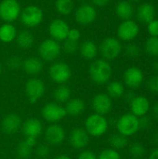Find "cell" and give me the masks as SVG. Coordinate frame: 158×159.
Segmentation results:
<instances>
[{"mask_svg": "<svg viewBox=\"0 0 158 159\" xmlns=\"http://www.w3.org/2000/svg\"><path fill=\"white\" fill-rule=\"evenodd\" d=\"M32 152H33V148L30 147L24 140L19 143L17 146V155L20 158L28 159L31 157Z\"/></svg>", "mask_w": 158, "mask_h": 159, "instance_id": "34", "label": "cell"}, {"mask_svg": "<svg viewBox=\"0 0 158 159\" xmlns=\"http://www.w3.org/2000/svg\"><path fill=\"white\" fill-rule=\"evenodd\" d=\"M41 115L43 118L48 123L55 124L61 120H62L66 116V111L63 106H61L58 102H47L42 108Z\"/></svg>", "mask_w": 158, "mask_h": 159, "instance_id": "9", "label": "cell"}, {"mask_svg": "<svg viewBox=\"0 0 158 159\" xmlns=\"http://www.w3.org/2000/svg\"><path fill=\"white\" fill-rule=\"evenodd\" d=\"M67 116H78L82 115L86 109V103L83 100L79 98H74L70 99L66 105L64 106Z\"/></svg>", "mask_w": 158, "mask_h": 159, "instance_id": "23", "label": "cell"}, {"mask_svg": "<svg viewBox=\"0 0 158 159\" xmlns=\"http://www.w3.org/2000/svg\"><path fill=\"white\" fill-rule=\"evenodd\" d=\"M35 155L40 158H46L49 156L50 149L47 144H39L35 148Z\"/></svg>", "mask_w": 158, "mask_h": 159, "instance_id": "38", "label": "cell"}, {"mask_svg": "<svg viewBox=\"0 0 158 159\" xmlns=\"http://www.w3.org/2000/svg\"><path fill=\"white\" fill-rule=\"evenodd\" d=\"M92 108L95 111V114L101 116L109 114L113 108L112 98L105 93H99L95 95L92 99Z\"/></svg>", "mask_w": 158, "mask_h": 159, "instance_id": "15", "label": "cell"}, {"mask_svg": "<svg viewBox=\"0 0 158 159\" xmlns=\"http://www.w3.org/2000/svg\"><path fill=\"white\" fill-rule=\"evenodd\" d=\"M20 20L24 26L34 28L42 23L44 20V12L38 6L29 5L21 9Z\"/></svg>", "mask_w": 158, "mask_h": 159, "instance_id": "2", "label": "cell"}, {"mask_svg": "<svg viewBox=\"0 0 158 159\" xmlns=\"http://www.w3.org/2000/svg\"><path fill=\"white\" fill-rule=\"evenodd\" d=\"M129 152L130 157H132L135 159H139L142 158L145 155L146 151H145V147L143 146V144L137 142V143H133L129 145Z\"/></svg>", "mask_w": 158, "mask_h": 159, "instance_id": "33", "label": "cell"}, {"mask_svg": "<svg viewBox=\"0 0 158 159\" xmlns=\"http://www.w3.org/2000/svg\"><path fill=\"white\" fill-rule=\"evenodd\" d=\"M133 13H134V8L129 1L122 0L119 1L115 6L116 16L123 20H130V18L133 16Z\"/></svg>", "mask_w": 158, "mask_h": 159, "instance_id": "25", "label": "cell"}, {"mask_svg": "<svg viewBox=\"0 0 158 159\" xmlns=\"http://www.w3.org/2000/svg\"><path fill=\"white\" fill-rule=\"evenodd\" d=\"M145 51L154 57L158 56V37L157 36H150L144 44Z\"/></svg>", "mask_w": 158, "mask_h": 159, "instance_id": "32", "label": "cell"}, {"mask_svg": "<svg viewBox=\"0 0 158 159\" xmlns=\"http://www.w3.org/2000/svg\"><path fill=\"white\" fill-rule=\"evenodd\" d=\"M71 145L75 149L85 148L89 143V134L83 128H74L69 136Z\"/></svg>", "mask_w": 158, "mask_h": 159, "instance_id": "18", "label": "cell"}, {"mask_svg": "<svg viewBox=\"0 0 158 159\" xmlns=\"http://www.w3.org/2000/svg\"><path fill=\"white\" fill-rule=\"evenodd\" d=\"M135 98V95L133 94V93H131V92H129L127 95H126V99H127V101L130 103V102L133 100Z\"/></svg>", "mask_w": 158, "mask_h": 159, "instance_id": "49", "label": "cell"}, {"mask_svg": "<svg viewBox=\"0 0 158 159\" xmlns=\"http://www.w3.org/2000/svg\"><path fill=\"white\" fill-rule=\"evenodd\" d=\"M62 48L65 53L67 54H74L79 49V44L76 41H72L69 39H66L63 41Z\"/></svg>", "mask_w": 158, "mask_h": 159, "instance_id": "36", "label": "cell"}, {"mask_svg": "<svg viewBox=\"0 0 158 159\" xmlns=\"http://www.w3.org/2000/svg\"><path fill=\"white\" fill-rule=\"evenodd\" d=\"M98 159H121V156L116 150L113 148H107L101 152Z\"/></svg>", "mask_w": 158, "mask_h": 159, "instance_id": "35", "label": "cell"}, {"mask_svg": "<svg viewBox=\"0 0 158 159\" xmlns=\"http://www.w3.org/2000/svg\"><path fill=\"white\" fill-rule=\"evenodd\" d=\"M71 89L64 84L59 85L53 92L54 99L58 103H66L71 99Z\"/></svg>", "mask_w": 158, "mask_h": 159, "instance_id": "28", "label": "cell"}, {"mask_svg": "<svg viewBox=\"0 0 158 159\" xmlns=\"http://www.w3.org/2000/svg\"><path fill=\"white\" fill-rule=\"evenodd\" d=\"M45 91V83L39 78H30L25 84V94L30 103H36L44 96Z\"/></svg>", "mask_w": 158, "mask_h": 159, "instance_id": "10", "label": "cell"}, {"mask_svg": "<svg viewBox=\"0 0 158 159\" xmlns=\"http://www.w3.org/2000/svg\"><path fill=\"white\" fill-rule=\"evenodd\" d=\"M125 93L124 85L119 81H112L107 86V95L110 98H120Z\"/></svg>", "mask_w": 158, "mask_h": 159, "instance_id": "30", "label": "cell"}, {"mask_svg": "<svg viewBox=\"0 0 158 159\" xmlns=\"http://www.w3.org/2000/svg\"><path fill=\"white\" fill-rule=\"evenodd\" d=\"M85 129L88 131L89 136H102L108 129V121L104 116L98 114L90 115L85 121Z\"/></svg>", "mask_w": 158, "mask_h": 159, "instance_id": "3", "label": "cell"}, {"mask_svg": "<svg viewBox=\"0 0 158 159\" xmlns=\"http://www.w3.org/2000/svg\"><path fill=\"white\" fill-rule=\"evenodd\" d=\"M80 38H81V32H80L78 29L70 28L69 33H68L67 39L72 40V41H76V42H78Z\"/></svg>", "mask_w": 158, "mask_h": 159, "instance_id": "42", "label": "cell"}, {"mask_svg": "<svg viewBox=\"0 0 158 159\" xmlns=\"http://www.w3.org/2000/svg\"><path fill=\"white\" fill-rule=\"evenodd\" d=\"M125 52L129 58H137L141 54V48L137 44L129 43L125 47Z\"/></svg>", "mask_w": 158, "mask_h": 159, "instance_id": "37", "label": "cell"}, {"mask_svg": "<svg viewBox=\"0 0 158 159\" xmlns=\"http://www.w3.org/2000/svg\"><path fill=\"white\" fill-rule=\"evenodd\" d=\"M79 1H81V2H86L87 0H79Z\"/></svg>", "mask_w": 158, "mask_h": 159, "instance_id": "55", "label": "cell"}, {"mask_svg": "<svg viewBox=\"0 0 158 159\" xmlns=\"http://www.w3.org/2000/svg\"><path fill=\"white\" fill-rule=\"evenodd\" d=\"M153 115H154L155 118L158 120V102L155 104V106L153 108Z\"/></svg>", "mask_w": 158, "mask_h": 159, "instance_id": "48", "label": "cell"}, {"mask_svg": "<svg viewBox=\"0 0 158 159\" xmlns=\"http://www.w3.org/2000/svg\"><path fill=\"white\" fill-rule=\"evenodd\" d=\"M109 144L112 146L115 150H119L125 148L129 144V140L126 136L118 133V134H113L109 138Z\"/></svg>", "mask_w": 158, "mask_h": 159, "instance_id": "31", "label": "cell"}, {"mask_svg": "<svg viewBox=\"0 0 158 159\" xmlns=\"http://www.w3.org/2000/svg\"><path fill=\"white\" fill-rule=\"evenodd\" d=\"M77 159H98V157L92 151L85 150V151H83V152H81L79 154Z\"/></svg>", "mask_w": 158, "mask_h": 159, "instance_id": "44", "label": "cell"}, {"mask_svg": "<svg viewBox=\"0 0 158 159\" xmlns=\"http://www.w3.org/2000/svg\"><path fill=\"white\" fill-rule=\"evenodd\" d=\"M17 45L22 49H28L32 48L34 44V34L28 30H22L16 36Z\"/></svg>", "mask_w": 158, "mask_h": 159, "instance_id": "27", "label": "cell"}, {"mask_svg": "<svg viewBox=\"0 0 158 159\" xmlns=\"http://www.w3.org/2000/svg\"><path fill=\"white\" fill-rule=\"evenodd\" d=\"M153 143L158 146V130L156 131L153 135Z\"/></svg>", "mask_w": 158, "mask_h": 159, "instance_id": "50", "label": "cell"}, {"mask_svg": "<svg viewBox=\"0 0 158 159\" xmlns=\"http://www.w3.org/2000/svg\"><path fill=\"white\" fill-rule=\"evenodd\" d=\"M21 131L25 137L37 138L43 131V125L37 118H28L22 123Z\"/></svg>", "mask_w": 158, "mask_h": 159, "instance_id": "19", "label": "cell"}, {"mask_svg": "<svg viewBox=\"0 0 158 159\" xmlns=\"http://www.w3.org/2000/svg\"><path fill=\"white\" fill-rule=\"evenodd\" d=\"M91 80L97 85H104L109 82L113 75V69L109 61L103 59L93 61L88 68Z\"/></svg>", "mask_w": 158, "mask_h": 159, "instance_id": "1", "label": "cell"}, {"mask_svg": "<svg viewBox=\"0 0 158 159\" xmlns=\"http://www.w3.org/2000/svg\"><path fill=\"white\" fill-rule=\"evenodd\" d=\"M54 159H71V157H68V156H66V155H61V156L56 157Z\"/></svg>", "mask_w": 158, "mask_h": 159, "instance_id": "52", "label": "cell"}, {"mask_svg": "<svg viewBox=\"0 0 158 159\" xmlns=\"http://www.w3.org/2000/svg\"><path fill=\"white\" fill-rule=\"evenodd\" d=\"M152 125V122H151V119L146 116H143L142 117H139V127H140V129H148Z\"/></svg>", "mask_w": 158, "mask_h": 159, "instance_id": "43", "label": "cell"}, {"mask_svg": "<svg viewBox=\"0 0 158 159\" xmlns=\"http://www.w3.org/2000/svg\"><path fill=\"white\" fill-rule=\"evenodd\" d=\"M48 75L55 83L61 85L70 80L72 76V69L66 62L57 61L49 67Z\"/></svg>", "mask_w": 158, "mask_h": 159, "instance_id": "8", "label": "cell"}, {"mask_svg": "<svg viewBox=\"0 0 158 159\" xmlns=\"http://www.w3.org/2000/svg\"><path fill=\"white\" fill-rule=\"evenodd\" d=\"M16 27L12 23L5 22L0 26V41L5 44L13 42L17 36Z\"/></svg>", "mask_w": 158, "mask_h": 159, "instance_id": "26", "label": "cell"}, {"mask_svg": "<svg viewBox=\"0 0 158 159\" xmlns=\"http://www.w3.org/2000/svg\"><path fill=\"white\" fill-rule=\"evenodd\" d=\"M22 62L23 61L20 60V57H18V56H12V57H10L7 60V67H9L12 70H17V69L22 67Z\"/></svg>", "mask_w": 158, "mask_h": 159, "instance_id": "39", "label": "cell"}, {"mask_svg": "<svg viewBox=\"0 0 158 159\" xmlns=\"http://www.w3.org/2000/svg\"><path fill=\"white\" fill-rule=\"evenodd\" d=\"M22 68L24 72L30 75H37L44 69V63L41 59L37 57H29L22 62Z\"/></svg>", "mask_w": 158, "mask_h": 159, "instance_id": "21", "label": "cell"}, {"mask_svg": "<svg viewBox=\"0 0 158 159\" xmlns=\"http://www.w3.org/2000/svg\"><path fill=\"white\" fill-rule=\"evenodd\" d=\"M103 60L109 61L115 60L122 51L121 42L115 37H106L100 45L99 48Z\"/></svg>", "mask_w": 158, "mask_h": 159, "instance_id": "4", "label": "cell"}, {"mask_svg": "<svg viewBox=\"0 0 158 159\" xmlns=\"http://www.w3.org/2000/svg\"><path fill=\"white\" fill-rule=\"evenodd\" d=\"M70 30L69 24L61 19H55L51 20L48 25V34L50 37L57 42L64 41L67 39Z\"/></svg>", "mask_w": 158, "mask_h": 159, "instance_id": "12", "label": "cell"}, {"mask_svg": "<svg viewBox=\"0 0 158 159\" xmlns=\"http://www.w3.org/2000/svg\"><path fill=\"white\" fill-rule=\"evenodd\" d=\"M131 114L137 117H142L146 116L150 109V102L144 96H135V98L130 102Z\"/></svg>", "mask_w": 158, "mask_h": 159, "instance_id": "20", "label": "cell"}, {"mask_svg": "<svg viewBox=\"0 0 158 159\" xmlns=\"http://www.w3.org/2000/svg\"><path fill=\"white\" fill-rule=\"evenodd\" d=\"M79 51L86 60H94L99 52L97 44L92 40H86L79 46Z\"/></svg>", "mask_w": 158, "mask_h": 159, "instance_id": "24", "label": "cell"}, {"mask_svg": "<svg viewBox=\"0 0 158 159\" xmlns=\"http://www.w3.org/2000/svg\"><path fill=\"white\" fill-rule=\"evenodd\" d=\"M21 7L18 0H2L0 2V19L12 23L20 18Z\"/></svg>", "mask_w": 158, "mask_h": 159, "instance_id": "5", "label": "cell"}, {"mask_svg": "<svg viewBox=\"0 0 158 159\" xmlns=\"http://www.w3.org/2000/svg\"><path fill=\"white\" fill-rule=\"evenodd\" d=\"M111 0H91L92 4L96 7H105L109 4Z\"/></svg>", "mask_w": 158, "mask_h": 159, "instance_id": "45", "label": "cell"}, {"mask_svg": "<svg viewBox=\"0 0 158 159\" xmlns=\"http://www.w3.org/2000/svg\"><path fill=\"white\" fill-rule=\"evenodd\" d=\"M143 73L136 66H131L128 68L124 73V82L125 84L132 89H138L143 82Z\"/></svg>", "mask_w": 158, "mask_h": 159, "instance_id": "16", "label": "cell"}, {"mask_svg": "<svg viewBox=\"0 0 158 159\" xmlns=\"http://www.w3.org/2000/svg\"><path fill=\"white\" fill-rule=\"evenodd\" d=\"M37 138H34V137H26V139L24 140L25 142H26V143L30 146V147H32V148H34L35 145H36V143H37V140H36Z\"/></svg>", "mask_w": 158, "mask_h": 159, "instance_id": "46", "label": "cell"}, {"mask_svg": "<svg viewBox=\"0 0 158 159\" xmlns=\"http://www.w3.org/2000/svg\"><path fill=\"white\" fill-rule=\"evenodd\" d=\"M139 25L132 20H123L117 28V36L119 39L129 42L139 34Z\"/></svg>", "mask_w": 158, "mask_h": 159, "instance_id": "13", "label": "cell"}, {"mask_svg": "<svg viewBox=\"0 0 158 159\" xmlns=\"http://www.w3.org/2000/svg\"><path fill=\"white\" fill-rule=\"evenodd\" d=\"M22 120L17 114L7 115L1 122V129L6 134H14L21 129Z\"/></svg>", "mask_w": 158, "mask_h": 159, "instance_id": "17", "label": "cell"}, {"mask_svg": "<svg viewBox=\"0 0 158 159\" xmlns=\"http://www.w3.org/2000/svg\"><path fill=\"white\" fill-rule=\"evenodd\" d=\"M149 159H158V148L152 151V153L149 156Z\"/></svg>", "mask_w": 158, "mask_h": 159, "instance_id": "47", "label": "cell"}, {"mask_svg": "<svg viewBox=\"0 0 158 159\" xmlns=\"http://www.w3.org/2000/svg\"><path fill=\"white\" fill-rule=\"evenodd\" d=\"M152 68H153V70L158 75V60L157 61H155L154 62H153V64H152Z\"/></svg>", "mask_w": 158, "mask_h": 159, "instance_id": "51", "label": "cell"}, {"mask_svg": "<svg viewBox=\"0 0 158 159\" xmlns=\"http://www.w3.org/2000/svg\"><path fill=\"white\" fill-rule=\"evenodd\" d=\"M147 87L152 92H155V93L158 94V75H153L148 79Z\"/></svg>", "mask_w": 158, "mask_h": 159, "instance_id": "40", "label": "cell"}, {"mask_svg": "<svg viewBox=\"0 0 158 159\" xmlns=\"http://www.w3.org/2000/svg\"><path fill=\"white\" fill-rule=\"evenodd\" d=\"M156 16V8L150 3L142 4L137 9V19L142 23H149L153 20H155Z\"/></svg>", "mask_w": 158, "mask_h": 159, "instance_id": "22", "label": "cell"}, {"mask_svg": "<svg viewBox=\"0 0 158 159\" xmlns=\"http://www.w3.org/2000/svg\"><path fill=\"white\" fill-rule=\"evenodd\" d=\"M74 19L76 22L81 25L92 24L97 19V10L92 5L84 3L76 8Z\"/></svg>", "mask_w": 158, "mask_h": 159, "instance_id": "11", "label": "cell"}, {"mask_svg": "<svg viewBox=\"0 0 158 159\" xmlns=\"http://www.w3.org/2000/svg\"><path fill=\"white\" fill-rule=\"evenodd\" d=\"M1 74H2V67H1V64H0V75H1Z\"/></svg>", "mask_w": 158, "mask_h": 159, "instance_id": "53", "label": "cell"}, {"mask_svg": "<svg viewBox=\"0 0 158 159\" xmlns=\"http://www.w3.org/2000/svg\"><path fill=\"white\" fill-rule=\"evenodd\" d=\"M116 129L118 132L126 137L134 135L140 129L139 117L131 113H128L120 116L116 122Z\"/></svg>", "mask_w": 158, "mask_h": 159, "instance_id": "6", "label": "cell"}, {"mask_svg": "<svg viewBox=\"0 0 158 159\" xmlns=\"http://www.w3.org/2000/svg\"><path fill=\"white\" fill-rule=\"evenodd\" d=\"M65 130L59 124H51L46 129L45 139L48 144L53 146H58L61 144L65 140Z\"/></svg>", "mask_w": 158, "mask_h": 159, "instance_id": "14", "label": "cell"}, {"mask_svg": "<svg viewBox=\"0 0 158 159\" xmlns=\"http://www.w3.org/2000/svg\"><path fill=\"white\" fill-rule=\"evenodd\" d=\"M55 7L59 14L62 16H68L74 11V3L73 0H56Z\"/></svg>", "mask_w": 158, "mask_h": 159, "instance_id": "29", "label": "cell"}, {"mask_svg": "<svg viewBox=\"0 0 158 159\" xmlns=\"http://www.w3.org/2000/svg\"><path fill=\"white\" fill-rule=\"evenodd\" d=\"M131 1H133V2H139V1H141V0H131Z\"/></svg>", "mask_w": 158, "mask_h": 159, "instance_id": "54", "label": "cell"}, {"mask_svg": "<svg viewBox=\"0 0 158 159\" xmlns=\"http://www.w3.org/2000/svg\"><path fill=\"white\" fill-rule=\"evenodd\" d=\"M148 33L151 36L158 37V20H153L148 23Z\"/></svg>", "mask_w": 158, "mask_h": 159, "instance_id": "41", "label": "cell"}, {"mask_svg": "<svg viewBox=\"0 0 158 159\" xmlns=\"http://www.w3.org/2000/svg\"><path fill=\"white\" fill-rule=\"evenodd\" d=\"M61 45L52 38L42 41L38 48V53L42 60L46 61H53L61 55Z\"/></svg>", "mask_w": 158, "mask_h": 159, "instance_id": "7", "label": "cell"}]
</instances>
